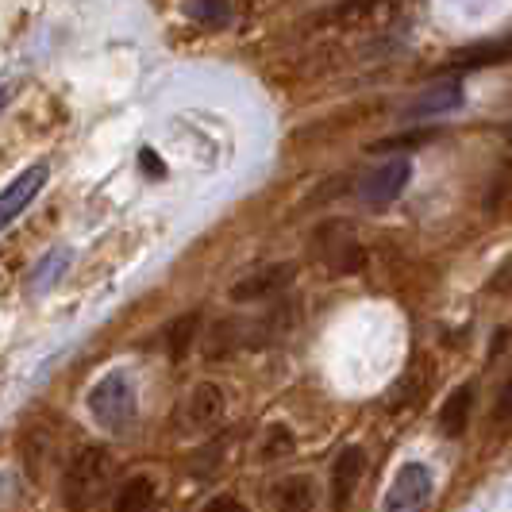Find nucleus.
<instances>
[{
	"label": "nucleus",
	"instance_id": "1",
	"mask_svg": "<svg viewBox=\"0 0 512 512\" xmlns=\"http://www.w3.org/2000/svg\"><path fill=\"white\" fill-rule=\"evenodd\" d=\"M112 486V455L104 447H81L62 478V497L77 512L93 509Z\"/></svg>",
	"mask_w": 512,
	"mask_h": 512
},
{
	"label": "nucleus",
	"instance_id": "2",
	"mask_svg": "<svg viewBox=\"0 0 512 512\" xmlns=\"http://www.w3.org/2000/svg\"><path fill=\"white\" fill-rule=\"evenodd\" d=\"M89 412L108 432H128L135 420V389L124 374H104L101 382L89 389Z\"/></svg>",
	"mask_w": 512,
	"mask_h": 512
},
{
	"label": "nucleus",
	"instance_id": "3",
	"mask_svg": "<svg viewBox=\"0 0 512 512\" xmlns=\"http://www.w3.org/2000/svg\"><path fill=\"white\" fill-rule=\"evenodd\" d=\"M428 501H432V470L424 462H405L393 486L385 489L382 512H424Z\"/></svg>",
	"mask_w": 512,
	"mask_h": 512
},
{
	"label": "nucleus",
	"instance_id": "4",
	"mask_svg": "<svg viewBox=\"0 0 512 512\" xmlns=\"http://www.w3.org/2000/svg\"><path fill=\"white\" fill-rule=\"evenodd\" d=\"M409 178H412V162L405 158V154H401V158H389V162H382L378 170H370V174L362 178V185H359L362 205H370V208L393 205V201L405 193Z\"/></svg>",
	"mask_w": 512,
	"mask_h": 512
},
{
	"label": "nucleus",
	"instance_id": "5",
	"mask_svg": "<svg viewBox=\"0 0 512 512\" xmlns=\"http://www.w3.org/2000/svg\"><path fill=\"white\" fill-rule=\"evenodd\" d=\"M47 178H51V170H47V162H35V166H27L20 178L12 181L4 193H0V231L8 228L12 220H20L27 208H31V201L43 193V185H47Z\"/></svg>",
	"mask_w": 512,
	"mask_h": 512
},
{
	"label": "nucleus",
	"instance_id": "6",
	"mask_svg": "<svg viewBox=\"0 0 512 512\" xmlns=\"http://www.w3.org/2000/svg\"><path fill=\"white\" fill-rule=\"evenodd\" d=\"M293 278H297V266L293 262L262 266V270H255V274H247V278H239V282L231 285V301H266V297L289 289Z\"/></svg>",
	"mask_w": 512,
	"mask_h": 512
},
{
	"label": "nucleus",
	"instance_id": "7",
	"mask_svg": "<svg viewBox=\"0 0 512 512\" xmlns=\"http://www.w3.org/2000/svg\"><path fill=\"white\" fill-rule=\"evenodd\" d=\"M366 474V451L362 447H343V455L332 462V505L339 512L351 505L355 489L362 486Z\"/></svg>",
	"mask_w": 512,
	"mask_h": 512
},
{
	"label": "nucleus",
	"instance_id": "8",
	"mask_svg": "<svg viewBox=\"0 0 512 512\" xmlns=\"http://www.w3.org/2000/svg\"><path fill=\"white\" fill-rule=\"evenodd\" d=\"M270 505L278 512H312L316 505V486L305 474H289L278 486L270 489Z\"/></svg>",
	"mask_w": 512,
	"mask_h": 512
},
{
	"label": "nucleus",
	"instance_id": "9",
	"mask_svg": "<svg viewBox=\"0 0 512 512\" xmlns=\"http://www.w3.org/2000/svg\"><path fill=\"white\" fill-rule=\"evenodd\" d=\"M462 104V85L459 81H439L432 89H424L416 101L409 104V116L412 120H424V116H443L451 108Z\"/></svg>",
	"mask_w": 512,
	"mask_h": 512
},
{
	"label": "nucleus",
	"instance_id": "10",
	"mask_svg": "<svg viewBox=\"0 0 512 512\" xmlns=\"http://www.w3.org/2000/svg\"><path fill=\"white\" fill-rule=\"evenodd\" d=\"M185 416H189L193 428H212V424L224 416V393H220V385H212V382L197 385V389L189 393V409H185Z\"/></svg>",
	"mask_w": 512,
	"mask_h": 512
},
{
	"label": "nucleus",
	"instance_id": "11",
	"mask_svg": "<svg viewBox=\"0 0 512 512\" xmlns=\"http://www.w3.org/2000/svg\"><path fill=\"white\" fill-rule=\"evenodd\" d=\"M154 501H158L154 478L135 474V478H128V482L120 486V493H116V512H151Z\"/></svg>",
	"mask_w": 512,
	"mask_h": 512
},
{
	"label": "nucleus",
	"instance_id": "12",
	"mask_svg": "<svg viewBox=\"0 0 512 512\" xmlns=\"http://www.w3.org/2000/svg\"><path fill=\"white\" fill-rule=\"evenodd\" d=\"M470 409H474V385H462V389H455V397L443 405V412H439L443 432L447 436H462L466 424H470Z\"/></svg>",
	"mask_w": 512,
	"mask_h": 512
},
{
	"label": "nucleus",
	"instance_id": "13",
	"mask_svg": "<svg viewBox=\"0 0 512 512\" xmlns=\"http://www.w3.org/2000/svg\"><path fill=\"white\" fill-rule=\"evenodd\" d=\"M66 266H70V251H66V247L51 251V255L35 266V274H31V282H27L31 285V293H47V289L62 278V270H66Z\"/></svg>",
	"mask_w": 512,
	"mask_h": 512
},
{
	"label": "nucleus",
	"instance_id": "14",
	"mask_svg": "<svg viewBox=\"0 0 512 512\" xmlns=\"http://www.w3.org/2000/svg\"><path fill=\"white\" fill-rule=\"evenodd\" d=\"M293 432L285 428V424H270V432H266V439H262V459H289L293 455Z\"/></svg>",
	"mask_w": 512,
	"mask_h": 512
},
{
	"label": "nucleus",
	"instance_id": "15",
	"mask_svg": "<svg viewBox=\"0 0 512 512\" xmlns=\"http://www.w3.org/2000/svg\"><path fill=\"white\" fill-rule=\"evenodd\" d=\"M197 324H201L197 312H189V316H181L178 324H170V355H174V359H181V355L189 351V343H193V335H197Z\"/></svg>",
	"mask_w": 512,
	"mask_h": 512
},
{
	"label": "nucleus",
	"instance_id": "16",
	"mask_svg": "<svg viewBox=\"0 0 512 512\" xmlns=\"http://www.w3.org/2000/svg\"><path fill=\"white\" fill-rule=\"evenodd\" d=\"M189 16L201 24H220L228 20V0H189Z\"/></svg>",
	"mask_w": 512,
	"mask_h": 512
},
{
	"label": "nucleus",
	"instance_id": "17",
	"mask_svg": "<svg viewBox=\"0 0 512 512\" xmlns=\"http://www.w3.org/2000/svg\"><path fill=\"white\" fill-rule=\"evenodd\" d=\"M139 166H143V170H147L154 181L166 178V162L158 158V151H154V147H143V151H139Z\"/></svg>",
	"mask_w": 512,
	"mask_h": 512
},
{
	"label": "nucleus",
	"instance_id": "18",
	"mask_svg": "<svg viewBox=\"0 0 512 512\" xmlns=\"http://www.w3.org/2000/svg\"><path fill=\"white\" fill-rule=\"evenodd\" d=\"M201 512H247V505H243V501H235V497H212Z\"/></svg>",
	"mask_w": 512,
	"mask_h": 512
},
{
	"label": "nucleus",
	"instance_id": "19",
	"mask_svg": "<svg viewBox=\"0 0 512 512\" xmlns=\"http://www.w3.org/2000/svg\"><path fill=\"white\" fill-rule=\"evenodd\" d=\"M12 93H16V85L12 81H0V112H4V104L12 101Z\"/></svg>",
	"mask_w": 512,
	"mask_h": 512
}]
</instances>
